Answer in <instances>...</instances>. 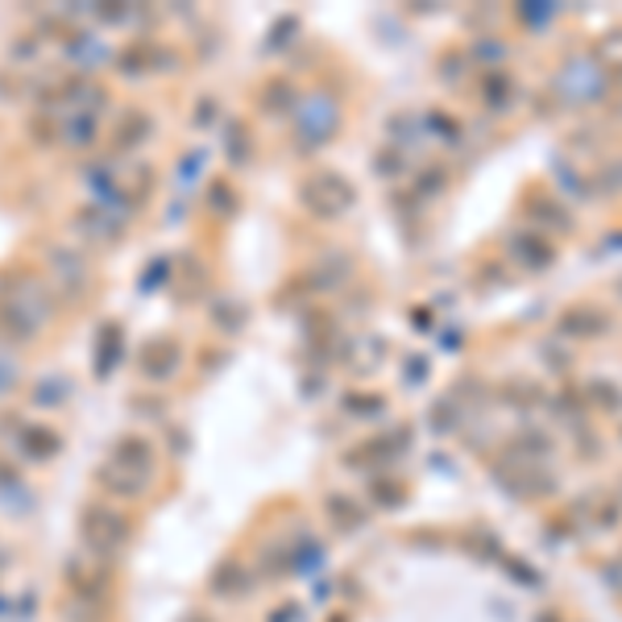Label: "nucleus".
Returning a JSON list of instances; mask_svg holds the SVG:
<instances>
[{
	"label": "nucleus",
	"instance_id": "obj_16",
	"mask_svg": "<svg viewBox=\"0 0 622 622\" xmlns=\"http://www.w3.org/2000/svg\"><path fill=\"white\" fill-rule=\"evenodd\" d=\"M589 191L598 195H622V158H605L602 167L589 171Z\"/></svg>",
	"mask_w": 622,
	"mask_h": 622
},
{
	"label": "nucleus",
	"instance_id": "obj_14",
	"mask_svg": "<svg viewBox=\"0 0 622 622\" xmlns=\"http://www.w3.org/2000/svg\"><path fill=\"white\" fill-rule=\"evenodd\" d=\"M593 63L605 71V79H622V30H605L598 42H593Z\"/></svg>",
	"mask_w": 622,
	"mask_h": 622
},
{
	"label": "nucleus",
	"instance_id": "obj_10",
	"mask_svg": "<svg viewBox=\"0 0 622 622\" xmlns=\"http://www.w3.org/2000/svg\"><path fill=\"white\" fill-rule=\"evenodd\" d=\"M478 96H482V104L490 112H511L518 104V79L506 67H485Z\"/></svg>",
	"mask_w": 622,
	"mask_h": 622
},
{
	"label": "nucleus",
	"instance_id": "obj_4",
	"mask_svg": "<svg viewBox=\"0 0 622 622\" xmlns=\"http://www.w3.org/2000/svg\"><path fill=\"white\" fill-rule=\"evenodd\" d=\"M494 482H502L515 498L523 502H539V498H553L556 494V473L539 461H523V457H511L502 452L494 461Z\"/></svg>",
	"mask_w": 622,
	"mask_h": 622
},
{
	"label": "nucleus",
	"instance_id": "obj_13",
	"mask_svg": "<svg viewBox=\"0 0 622 622\" xmlns=\"http://www.w3.org/2000/svg\"><path fill=\"white\" fill-rule=\"evenodd\" d=\"M407 449V432H386V436H374L369 444H362V449L353 452L348 461L357 465V461H365V469H374V465H386L395 452Z\"/></svg>",
	"mask_w": 622,
	"mask_h": 622
},
{
	"label": "nucleus",
	"instance_id": "obj_9",
	"mask_svg": "<svg viewBox=\"0 0 622 622\" xmlns=\"http://www.w3.org/2000/svg\"><path fill=\"white\" fill-rule=\"evenodd\" d=\"M506 254H511L518 270H527V275H548L556 266V242L544 237V233H536V228L511 233V237H506Z\"/></svg>",
	"mask_w": 622,
	"mask_h": 622
},
{
	"label": "nucleus",
	"instance_id": "obj_5",
	"mask_svg": "<svg viewBox=\"0 0 622 622\" xmlns=\"http://www.w3.org/2000/svg\"><path fill=\"white\" fill-rule=\"evenodd\" d=\"M605 71L593 63V54H581V58H569L560 75H556V100L569 104V108H581V104H598L605 96Z\"/></svg>",
	"mask_w": 622,
	"mask_h": 622
},
{
	"label": "nucleus",
	"instance_id": "obj_23",
	"mask_svg": "<svg viewBox=\"0 0 622 622\" xmlns=\"http://www.w3.org/2000/svg\"><path fill=\"white\" fill-rule=\"evenodd\" d=\"M619 294H622V278H619Z\"/></svg>",
	"mask_w": 622,
	"mask_h": 622
},
{
	"label": "nucleus",
	"instance_id": "obj_22",
	"mask_svg": "<svg viewBox=\"0 0 622 622\" xmlns=\"http://www.w3.org/2000/svg\"><path fill=\"white\" fill-rule=\"evenodd\" d=\"M518 18L527 21V25H548V21L556 18V9H553V4H536V9H523Z\"/></svg>",
	"mask_w": 622,
	"mask_h": 622
},
{
	"label": "nucleus",
	"instance_id": "obj_2",
	"mask_svg": "<svg viewBox=\"0 0 622 622\" xmlns=\"http://www.w3.org/2000/svg\"><path fill=\"white\" fill-rule=\"evenodd\" d=\"M79 536H84V553L108 565L129 548L133 527H129V515L117 511L112 502H87L79 515Z\"/></svg>",
	"mask_w": 622,
	"mask_h": 622
},
{
	"label": "nucleus",
	"instance_id": "obj_8",
	"mask_svg": "<svg viewBox=\"0 0 622 622\" xmlns=\"http://www.w3.org/2000/svg\"><path fill=\"white\" fill-rule=\"evenodd\" d=\"M610 329H614L610 311L589 299H577L556 315V341H602Z\"/></svg>",
	"mask_w": 622,
	"mask_h": 622
},
{
	"label": "nucleus",
	"instance_id": "obj_1",
	"mask_svg": "<svg viewBox=\"0 0 622 622\" xmlns=\"http://www.w3.org/2000/svg\"><path fill=\"white\" fill-rule=\"evenodd\" d=\"M154 473H158L154 449L141 436H125V440L112 444L108 461L100 465L96 485H100L108 498H141L150 490V482H154Z\"/></svg>",
	"mask_w": 622,
	"mask_h": 622
},
{
	"label": "nucleus",
	"instance_id": "obj_12",
	"mask_svg": "<svg viewBox=\"0 0 622 622\" xmlns=\"http://www.w3.org/2000/svg\"><path fill=\"white\" fill-rule=\"evenodd\" d=\"M502 452H511V457H523V461H539V465H548L556 452V440L548 432H518L515 440H506Z\"/></svg>",
	"mask_w": 622,
	"mask_h": 622
},
{
	"label": "nucleus",
	"instance_id": "obj_21",
	"mask_svg": "<svg viewBox=\"0 0 622 622\" xmlns=\"http://www.w3.org/2000/svg\"><path fill=\"white\" fill-rule=\"evenodd\" d=\"M602 581L622 598V556H614V560H605V565H602Z\"/></svg>",
	"mask_w": 622,
	"mask_h": 622
},
{
	"label": "nucleus",
	"instance_id": "obj_6",
	"mask_svg": "<svg viewBox=\"0 0 622 622\" xmlns=\"http://www.w3.org/2000/svg\"><path fill=\"white\" fill-rule=\"evenodd\" d=\"M565 518H569L572 532H581V536H605V532H614L622 523V502L614 494H605V490H589V494L572 502Z\"/></svg>",
	"mask_w": 622,
	"mask_h": 622
},
{
	"label": "nucleus",
	"instance_id": "obj_18",
	"mask_svg": "<svg viewBox=\"0 0 622 622\" xmlns=\"http://www.w3.org/2000/svg\"><path fill=\"white\" fill-rule=\"evenodd\" d=\"M329 518H336V527L353 532V527H357V523L365 518V511L353 498H329Z\"/></svg>",
	"mask_w": 622,
	"mask_h": 622
},
{
	"label": "nucleus",
	"instance_id": "obj_11",
	"mask_svg": "<svg viewBox=\"0 0 622 622\" xmlns=\"http://www.w3.org/2000/svg\"><path fill=\"white\" fill-rule=\"evenodd\" d=\"M138 365L146 378H171L174 365H179V345L174 341H150V345L141 348Z\"/></svg>",
	"mask_w": 622,
	"mask_h": 622
},
{
	"label": "nucleus",
	"instance_id": "obj_17",
	"mask_svg": "<svg viewBox=\"0 0 622 622\" xmlns=\"http://www.w3.org/2000/svg\"><path fill=\"white\" fill-rule=\"evenodd\" d=\"M502 398H506L511 407H536V403H544V386L532 378H511V382H502Z\"/></svg>",
	"mask_w": 622,
	"mask_h": 622
},
{
	"label": "nucleus",
	"instance_id": "obj_7",
	"mask_svg": "<svg viewBox=\"0 0 622 622\" xmlns=\"http://www.w3.org/2000/svg\"><path fill=\"white\" fill-rule=\"evenodd\" d=\"M523 216H527L532 228L544 233V237H572V233H577V216L569 212V200L553 195L548 187H532L527 204H523Z\"/></svg>",
	"mask_w": 622,
	"mask_h": 622
},
{
	"label": "nucleus",
	"instance_id": "obj_3",
	"mask_svg": "<svg viewBox=\"0 0 622 622\" xmlns=\"http://www.w3.org/2000/svg\"><path fill=\"white\" fill-rule=\"evenodd\" d=\"M299 195H303V207H308L311 216H320V221L345 216L348 207H353V200H357L353 183H348L341 171H311L308 179H303Z\"/></svg>",
	"mask_w": 622,
	"mask_h": 622
},
{
	"label": "nucleus",
	"instance_id": "obj_19",
	"mask_svg": "<svg viewBox=\"0 0 622 622\" xmlns=\"http://www.w3.org/2000/svg\"><path fill=\"white\" fill-rule=\"evenodd\" d=\"M369 498L378 502V506H403L407 490H403V482H374L369 485Z\"/></svg>",
	"mask_w": 622,
	"mask_h": 622
},
{
	"label": "nucleus",
	"instance_id": "obj_15",
	"mask_svg": "<svg viewBox=\"0 0 622 622\" xmlns=\"http://www.w3.org/2000/svg\"><path fill=\"white\" fill-rule=\"evenodd\" d=\"M581 403H586V407H598V411H622V386H614L610 378H593V382H586Z\"/></svg>",
	"mask_w": 622,
	"mask_h": 622
},
{
	"label": "nucleus",
	"instance_id": "obj_20",
	"mask_svg": "<svg viewBox=\"0 0 622 622\" xmlns=\"http://www.w3.org/2000/svg\"><path fill=\"white\" fill-rule=\"evenodd\" d=\"M444 187H449V171L444 167H428V174H419V195L436 200V195H444Z\"/></svg>",
	"mask_w": 622,
	"mask_h": 622
},
{
	"label": "nucleus",
	"instance_id": "obj_24",
	"mask_svg": "<svg viewBox=\"0 0 622 622\" xmlns=\"http://www.w3.org/2000/svg\"><path fill=\"white\" fill-rule=\"evenodd\" d=\"M619 502H622V498H619Z\"/></svg>",
	"mask_w": 622,
	"mask_h": 622
}]
</instances>
